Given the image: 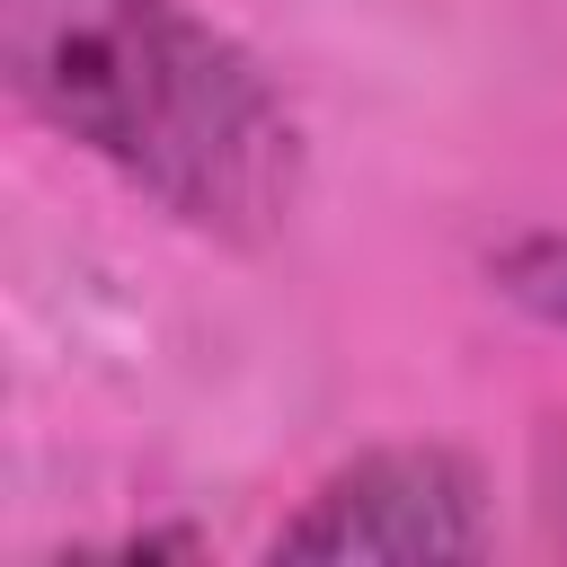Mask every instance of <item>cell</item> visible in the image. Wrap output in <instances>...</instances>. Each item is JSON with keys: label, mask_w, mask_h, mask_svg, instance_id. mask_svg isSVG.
Returning <instances> with one entry per match:
<instances>
[{"label": "cell", "mask_w": 567, "mask_h": 567, "mask_svg": "<svg viewBox=\"0 0 567 567\" xmlns=\"http://www.w3.org/2000/svg\"><path fill=\"white\" fill-rule=\"evenodd\" d=\"M0 80L213 248H266L301 213V115L195 0H0Z\"/></svg>", "instance_id": "1"}, {"label": "cell", "mask_w": 567, "mask_h": 567, "mask_svg": "<svg viewBox=\"0 0 567 567\" xmlns=\"http://www.w3.org/2000/svg\"><path fill=\"white\" fill-rule=\"evenodd\" d=\"M266 558H487V478L452 443H372L266 532Z\"/></svg>", "instance_id": "2"}, {"label": "cell", "mask_w": 567, "mask_h": 567, "mask_svg": "<svg viewBox=\"0 0 567 567\" xmlns=\"http://www.w3.org/2000/svg\"><path fill=\"white\" fill-rule=\"evenodd\" d=\"M487 284H496L514 310H532L540 328H567V230H523V239H505V248L487 257Z\"/></svg>", "instance_id": "3"}]
</instances>
